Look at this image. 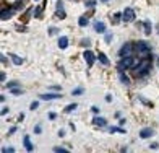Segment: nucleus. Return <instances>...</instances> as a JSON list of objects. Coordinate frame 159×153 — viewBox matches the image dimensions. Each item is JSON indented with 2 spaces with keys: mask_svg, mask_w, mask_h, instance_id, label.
<instances>
[{
  "mask_svg": "<svg viewBox=\"0 0 159 153\" xmlns=\"http://www.w3.org/2000/svg\"><path fill=\"white\" fill-rule=\"evenodd\" d=\"M149 67H151V60L149 59H145L141 60L135 69V77H145L148 72H149Z\"/></svg>",
  "mask_w": 159,
  "mask_h": 153,
  "instance_id": "f257e3e1",
  "label": "nucleus"
},
{
  "mask_svg": "<svg viewBox=\"0 0 159 153\" xmlns=\"http://www.w3.org/2000/svg\"><path fill=\"white\" fill-rule=\"evenodd\" d=\"M133 47L136 50V54H140V55H146V54H149V50H151L149 44H148L146 41H136L133 44Z\"/></svg>",
  "mask_w": 159,
  "mask_h": 153,
  "instance_id": "f03ea898",
  "label": "nucleus"
},
{
  "mask_svg": "<svg viewBox=\"0 0 159 153\" xmlns=\"http://www.w3.org/2000/svg\"><path fill=\"white\" fill-rule=\"evenodd\" d=\"M135 65V60L132 55H127V57H122V60L118 62V70H127V69H132Z\"/></svg>",
  "mask_w": 159,
  "mask_h": 153,
  "instance_id": "7ed1b4c3",
  "label": "nucleus"
},
{
  "mask_svg": "<svg viewBox=\"0 0 159 153\" xmlns=\"http://www.w3.org/2000/svg\"><path fill=\"white\" fill-rule=\"evenodd\" d=\"M133 49L135 47H133L132 42H125L123 46L118 49V55H120V57H127V55H130V54L133 52Z\"/></svg>",
  "mask_w": 159,
  "mask_h": 153,
  "instance_id": "20e7f679",
  "label": "nucleus"
},
{
  "mask_svg": "<svg viewBox=\"0 0 159 153\" xmlns=\"http://www.w3.org/2000/svg\"><path fill=\"white\" fill-rule=\"evenodd\" d=\"M122 20L125 21V23H130V21H133V20H135V10H133L132 7L125 8L123 13H122Z\"/></svg>",
  "mask_w": 159,
  "mask_h": 153,
  "instance_id": "39448f33",
  "label": "nucleus"
},
{
  "mask_svg": "<svg viewBox=\"0 0 159 153\" xmlns=\"http://www.w3.org/2000/svg\"><path fill=\"white\" fill-rule=\"evenodd\" d=\"M83 57H84V60H86V64H88V67H93L94 65V60H96V55H94V52L93 50H89V49H86L83 52Z\"/></svg>",
  "mask_w": 159,
  "mask_h": 153,
  "instance_id": "423d86ee",
  "label": "nucleus"
},
{
  "mask_svg": "<svg viewBox=\"0 0 159 153\" xmlns=\"http://www.w3.org/2000/svg\"><path fill=\"white\" fill-rule=\"evenodd\" d=\"M55 16H57V18H60V20L67 18V13L64 10V3H62V2H57V5H55Z\"/></svg>",
  "mask_w": 159,
  "mask_h": 153,
  "instance_id": "0eeeda50",
  "label": "nucleus"
},
{
  "mask_svg": "<svg viewBox=\"0 0 159 153\" xmlns=\"http://www.w3.org/2000/svg\"><path fill=\"white\" fill-rule=\"evenodd\" d=\"M39 98L44 99V101H52V99L62 98V95L60 93H42V95H39Z\"/></svg>",
  "mask_w": 159,
  "mask_h": 153,
  "instance_id": "6e6552de",
  "label": "nucleus"
},
{
  "mask_svg": "<svg viewBox=\"0 0 159 153\" xmlns=\"http://www.w3.org/2000/svg\"><path fill=\"white\" fill-rule=\"evenodd\" d=\"M13 12H15L13 7H11V8H3V10H2V15H0V18H2L3 21H5V20H10L11 16H13Z\"/></svg>",
  "mask_w": 159,
  "mask_h": 153,
  "instance_id": "1a4fd4ad",
  "label": "nucleus"
},
{
  "mask_svg": "<svg viewBox=\"0 0 159 153\" xmlns=\"http://www.w3.org/2000/svg\"><path fill=\"white\" fill-rule=\"evenodd\" d=\"M57 44H59L60 49H67L68 47V38L67 36H60L59 41H57Z\"/></svg>",
  "mask_w": 159,
  "mask_h": 153,
  "instance_id": "9d476101",
  "label": "nucleus"
},
{
  "mask_svg": "<svg viewBox=\"0 0 159 153\" xmlns=\"http://www.w3.org/2000/svg\"><path fill=\"white\" fill-rule=\"evenodd\" d=\"M94 31L96 33H106V25L102 21H96L94 23Z\"/></svg>",
  "mask_w": 159,
  "mask_h": 153,
  "instance_id": "9b49d317",
  "label": "nucleus"
},
{
  "mask_svg": "<svg viewBox=\"0 0 159 153\" xmlns=\"http://www.w3.org/2000/svg\"><path fill=\"white\" fill-rule=\"evenodd\" d=\"M153 134H154V132H153V129H148V127H146V129H143V130L140 132V137H141V139H149Z\"/></svg>",
  "mask_w": 159,
  "mask_h": 153,
  "instance_id": "f8f14e48",
  "label": "nucleus"
},
{
  "mask_svg": "<svg viewBox=\"0 0 159 153\" xmlns=\"http://www.w3.org/2000/svg\"><path fill=\"white\" fill-rule=\"evenodd\" d=\"M93 124H94V126H98V127H104L107 122H106L104 117H94L93 119Z\"/></svg>",
  "mask_w": 159,
  "mask_h": 153,
  "instance_id": "ddd939ff",
  "label": "nucleus"
},
{
  "mask_svg": "<svg viewBox=\"0 0 159 153\" xmlns=\"http://www.w3.org/2000/svg\"><path fill=\"white\" fill-rule=\"evenodd\" d=\"M23 142H25V148H26L28 151H33V150H34V147H33V143H31V140H29V137H28V135L23 139Z\"/></svg>",
  "mask_w": 159,
  "mask_h": 153,
  "instance_id": "4468645a",
  "label": "nucleus"
},
{
  "mask_svg": "<svg viewBox=\"0 0 159 153\" xmlns=\"http://www.w3.org/2000/svg\"><path fill=\"white\" fill-rule=\"evenodd\" d=\"M98 59L101 64H104V65H109V59L106 57V54H102V52H98Z\"/></svg>",
  "mask_w": 159,
  "mask_h": 153,
  "instance_id": "2eb2a0df",
  "label": "nucleus"
},
{
  "mask_svg": "<svg viewBox=\"0 0 159 153\" xmlns=\"http://www.w3.org/2000/svg\"><path fill=\"white\" fill-rule=\"evenodd\" d=\"M109 132H114V134H125V129L115 127V126H111V127H109Z\"/></svg>",
  "mask_w": 159,
  "mask_h": 153,
  "instance_id": "dca6fc26",
  "label": "nucleus"
},
{
  "mask_svg": "<svg viewBox=\"0 0 159 153\" xmlns=\"http://www.w3.org/2000/svg\"><path fill=\"white\" fill-rule=\"evenodd\" d=\"M10 55H11V60H13L15 65H21L23 64V59L21 57H18V55H15V54H10Z\"/></svg>",
  "mask_w": 159,
  "mask_h": 153,
  "instance_id": "f3484780",
  "label": "nucleus"
},
{
  "mask_svg": "<svg viewBox=\"0 0 159 153\" xmlns=\"http://www.w3.org/2000/svg\"><path fill=\"white\" fill-rule=\"evenodd\" d=\"M143 26H145V34H151V23L149 21H143Z\"/></svg>",
  "mask_w": 159,
  "mask_h": 153,
  "instance_id": "a211bd4d",
  "label": "nucleus"
},
{
  "mask_svg": "<svg viewBox=\"0 0 159 153\" xmlns=\"http://www.w3.org/2000/svg\"><path fill=\"white\" fill-rule=\"evenodd\" d=\"M118 77H120V82H122L123 85H128V83H130V80H128V77L125 75V73H122V70H120V73H118Z\"/></svg>",
  "mask_w": 159,
  "mask_h": 153,
  "instance_id": "6ab92c4d",
  "label": "nucleus"
},
{
  "mask_svg": "<svg viewBox=\"0 0 159 153\" xmlns=\"http://www.w3.org/2000/svg\"><path fill=\"white\" fill-rule=\"evenodd\" d=\"M76 106H78V104H75V103H72V104H68V106L65 107V112H67V114H68V112H73V111H75V109H76Z\"/></svg>",
  "mask_w": 159,
  "mask_h": 153,
  "instance_id": "aec40b11",
  "label": "nucleus"
},
{
  "mask_svg": "<svg viewBox=\"0 0 159 153\" xmlns=\"http://www.w3.org/2000/svg\"><path fill=\"white\" fill-rule=\"evenodd\" d=\"M23 2H25V0H16V3L13 5V8H15V10H20V8H23V5H25Z\"/></svg>",
  "mask_w": 159,
  "mask_h": 153,
  "instance_id": "412c9836",
  "label": "nucleus"
},
{
  "mask_svg": "<svg viewBox=\"0 0 159 153\" xmlns=\"http://www.w3.org/2000/svg\"><path fill=\"white\" fill-rule=\"evenodd\" d=\"M78 25H80V26H86V25H88V18H84V16H81V18L78 20Z\"/></svg>",
  "mask_w": 159,
  "mask_h": 153,
  "instance_id": "4be33fe9",
  "label": "nucleus"
},
{
  "mask_svg": "<svg viewBox=\"0 0 159 153\" xmlns=\"http://www.w3.org/2000/svg\"><path fill=\"white\" fill-rule=\"evenodd\" d=\"M81 93H83V88H81V87H78V88H75V90L72 91V95H75V96H80Z\"/></svg>",
  "mask_w": 159,
  "mask_h": 153,
  "instance_id": "5701e85b",
  "label": "nucleus"
},
{
  "mask_svg": "<svg viewBox=\"0 0 159 153\" xmlns=\"http://www.w3.org/2000/svg\"><path fill=\"white\" fill-rule=\"evenodd\" d=\"M34 13H36V15H34L36 18H41V16H42V15H41V13H42V8H41V7H37L36 10H34Z\"/></svg>",
  "mask_w": 159,
  "mask_h": 153,
  "instance_id": "b1692460",
  "label": "nucleus"
},
{
  "mask_svg": "<svg viewBox=\"0 0 159 153\" xmlns=\"http://www.w3.org/2000/svg\"><path fill=\"white\" fill-rule=\"evenodd\" d=\"M120 18H122V13H115V15H114V23H118Z\"/></svg>",
  "mask_w": 159,
  "mask_h": 153,
  "instance_id": "393cba45",
  "label": "nucleus"
},
{
  "mask_svg": "<svg viewBox=\"0 0 159 153\" xmlns=\"http://www.w3.org/2000/svg\"><path fill=\"white\" fill-rule=\"evenodd\" d=\"M11 93H13L15 96H20V95H23V91H21V90H16V88H13V90H11Z\"/></svg>",
  "mask_w": 159,
  "mask_h": 153,
  "instance_id": "a878e982",
  "label": "nucleus"
},
{
  "mask_svg": "<svg viewBox=\"0 0 159 153\" xmlns=\"http://www.w3.org/2000/svg\"><path fill=\"white\" fill-rule=\"evenodd\" d=\"M54 151H57V153H65L67 150H65V148H62V147H55Z\"/></svg>",
  "mask_w": 159,
  "mask_h": 153,
  "instance_id": "bb28decb",
  "label": "nucleus"
},
{
  "mask_svg": "<svg viewBox=\"0 0 159 153\" xmlns=\"http://www.w3.org/2000/svg\"><path fill=\"white\" fill-rule=\"evenodd\" d=\"M37 106H39V104H37V101H34V103H31L29 109H31V111H34V109H37Z\"/></svg>",
  "mask_w": 159,
  "mask_h": 153,
  "instance_id": "cd10ccee",
  "label": "nucleus"
},
{
  "mask_svg": "<svg viewBox=\"0 0 159 153\" xmlns=\"http://www.w3.org/2000/svg\"><path fill=\"white\" fill-rule=\"evenodd\" d=\"M94 5H96V2H94V0H88V2H86V7H94Z\"/></svg>",
  "mask_w": 159,
  "mask_h": 153,
  "instance_id": "c85d7f7f",
  "label": "nucleus"
},
{
  "mask_svg": "<svg viewBox=\"0 0 159 153\" xmlns=\"http://www.w3.org/2000/svg\"><path fill=\"white\" fill-rule=\"evenodd\" d=\"M112 41V34L111 33H106V42H111Z\"/></svg>",
  "mask_w": 159,
  "mask_h": 153,
  "instance_id": "c756f323",
  "label": "nucleus"
},
{
  "mask_svg": "<svg viewBox=\"0 0 159 153\" xmlns=\"http://www.w3.org/2000/svg\"><path fill=\"white\" fill-rule=\"evenodd\" d=\"M55 33H57V28L50 26V30H49V34H55Z\"/></svg>",
  "mask_w": 159,
  "mask_h": 153,
  "instance_id": "7c9ffc66",
  "label": "nucleus"
},
{
  "mask_svg": "<svg viewBox=\"0 0 159 153\" xmlns=\"http://www.w3.org/2000/svg\"><path fill=\"white\" fill-rule=\"evenodd\" d=\"M2 151H3V153H7V151H8V153H13L15 150H13V148H11V147H8V148H3Z\"/></svg>",
  "mask_w": 159,
  "mask_h": 153,
  "instance_id": "2f4dec72",
  "label": "nucleus"
},
{
  "mask_svg": "<svg viewBox=\"0 0 159 153\" xmlns=\"http://www.w3.org/2000/svg\"><path fill=\"white\" fill-rule=\"evenodd\" d=\"M34 134H41V126H36V127H34Z\"/></svg>",
  "mask_w": 159,
  "mask_h": 153,
  "instance_id": "473e14b6",
  "label": "nucleus"
},
{
  "mask_svg": "<svg viewBox=\"0 0 159 153\" xmlns=\"http://www.w3.org/2000/svg\"><path fill=\"white\" fill-rule=\"evenodd\" d=\"M16 85H18V83H16V82H11V83H8V85H7V87H8V88H15Z\"/></svg>",
  "mask_w": 159,
  "mask_h": 153,
  "instance_id": "72a5a7b5",
  "label": "nucleus"
},
{
  "mask_svg": "<svg viewBox=\"0 0 159 153\" xmlns=\"http://www.w3.org/2000/svg\"><path fill=\"white\" fill-rule=\"evenodd\" d=\"M5 78H7V75H5V72H2V73H0V80L5 82Z\"/></svg>",
  "mask_w": 159,
  "mask_h": 153,
  "instance_id": "f704fd0d",
  "label": "nucleus"
},
{
  "mask_svg": "<svg viewBox=\"0 0 159 153\" xmlns=\"http://www.w3.org/2000/svg\"><path fill=\"white\" fill-rule=\"evenodd\" d=\"M2 64H3V65L8 64V60H7V57H5V55H2Z\"/></svg>",
  "mask_w": 159,
  "mask_h": 153,
  "instance_id": "c9c22d12",
  "label": "nucleus"
},
{
  "mask_svg": "<svg viewBox=\"0 0 159 153\" xmlns=\"http://www.w3.org/2000/svg\"><path fill=\"white\" fill-rule=\"evenodd\" d=\"M55 117H57L55 112H49V119H55Z\"/></svg>",
  "mask_w": 159,
  "mask_h": 153,
  "instance_id": "e433bc0d",
  "label": "nucleus"
},
{
  "mask_svg": "<svg viewBox=\"0 0 159 153\" xmlns=\"http://www.w3.org/2000/svg\"><path fill=\"white\" fill-rule=\"evenodd\" d=\"M81 44H83V46H89V39H83Z\"/></svg>",
  "mask_w": 159,
  "mask_h": 153,
  "instance_id": "4c0bfd02",
  "label": "nucleus"
},
{
  "mask_svg": "<svg viewBox=\"0 0 159 153\" xmlns=\"http://www.w3.org/2000/svg\"><path fill=\"white\" fill-rule=\"evenodd\" d=\"M151 148H153V150H156V148H159V143H151Z\"/></svg>",
  "mask_w": 159,
  "mask_h": 153,
  "instance_id": "58836bf2",
  "label": "nucleus"
},
{
  "mask_svg": "<svg viewBox=\"0 0 159 153\" xmlns=\"http://www.w3.org/2000/svg\"><path fill=\"white\" fill-rule=\"evenodd\" d=\"M7 112H8V107H3V109H2V116H5Z\"/></svg>",
  "mask_w": 159,
  "mask_h": 153,
  "instance_id": "ea45409f",
  "label": "nucleus"
},
{
  "mask_svg": "<svg viewBox=\"0 0 159 153\" xmlns=\"http://www.w3.org/2000/svg\"><path fill=\"white\" fill-rule=\"evenodd\" d=\"M15 132H16V127H11V129H10V132H8V134H15Z\"/></svg>",
  "mask_w": 159,
  "mask_h": 153,
  "instance_id": "a19ab883",
  "label": "nucleus"
},
{
  "mask_svg": "<svg viewBox=\"0 0 159 153\" xmlns=\"http://www.w3.org/2000/svg\"><path fill=\"white\" fill-rule=\"evenodd\" d=\"M101 2H107V0H101Z\"/></svg>",
  "mask_w": 159,
  "mask_h": 153,
  "instance_id": "79ce46f5",
  "label": "nucleus"
},
{
  "mask_svg": "<svg viewBox=\"0 0 159 153\" xmlns=\"http://www.w3.org/2000/svg\"><path fill=\"white\" fill-rule=\"evenodd\" d=\"M157 67H159V60H157Z\"/></svg>",
  "mask_w": 159,
  "mask_h": 153,
  "instance_id": "37998d69",
  "label": "nucleus"
}]
</instances>
